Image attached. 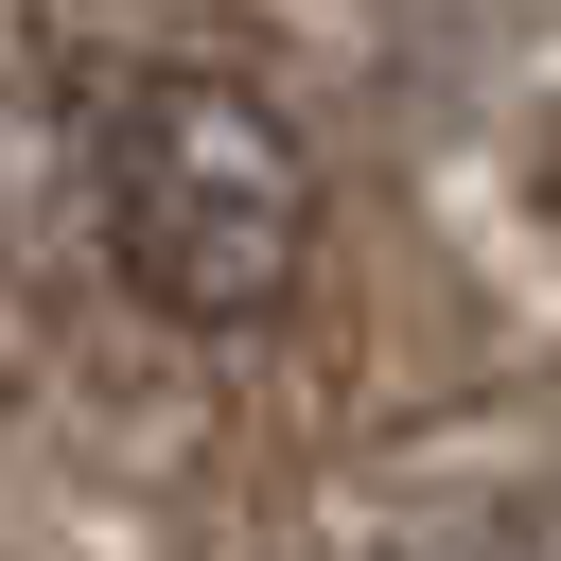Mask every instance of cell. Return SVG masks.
<instances>
[{
	"label": "cell",
	"mask_w": 561,
	"mask_h": 561,
	"mask_svg": "<svg viewBox=\"0 0 561 561\" xmlns=\"http://www.w3.org/2000/svg\"><path fill=\"white\" fill-rule=\"evenodd\" d=\"M88 263L175 333H263L316 280V140L263 70L210 53H88L35 88Z\"/></svg>",
	"instance_id": "1"
},
{
	"label": "cell",
	"mask_w": 561,
	"mask_h": 561,
	"mask_svg": "<svg viewBox=\"0 0 561 561\" xmlns=\"http://www.w3.org/2000/svg\"><path fill=\"white\" fill-rule=\"evenodd\" d=\"M438 561H561V526H456Z\"/></svg>",
	"instance_id": "2"
}]
</instances>
